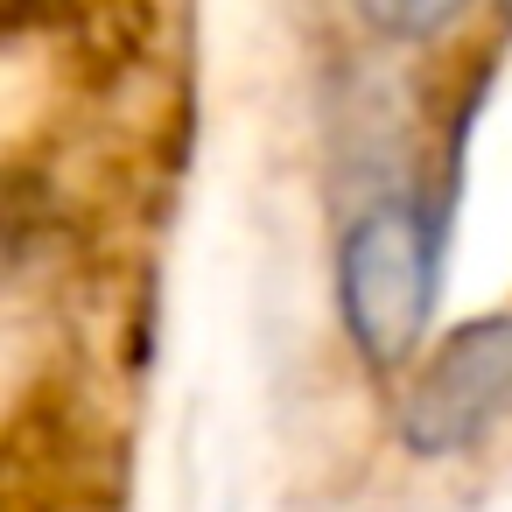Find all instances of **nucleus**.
<instances>
[{
  "label": "nucleus",
  "instance_id": "obj_4",
  "mask_svg": "<svg viewBox=\"0 0 512 512\" xmlns=\"http://www.w3.org/2000/svg\"><path fill=\"white\" fill-rule=\"evenodd\" d=\"M498 22H505V29H512V0H498Z\"/></svg>",
  "mask_w": 512,
  "mask_h": 512
},
{
  "label": "nucleus",
  "instance_id": "obj_1",
  "mask_svg": "<svg viewBox=\"0 0 512 512\" xmlns=\"http://www.w3.org/2000/svg\"><path fill=\"white\" fill-rule=\"evenodd\" d=\"M449 204L428 190H379L337 232V323L372 372L421 351L442 288Z\"/></svg>",
  "mask_w": 512,
  "mask_h": 512
},
{
  "label": "nucleus",
  "instance_id": "obj_3",
  "mask_svg": "<svg viewBox=\"0 0 512 512\" xmlns=\"http://www.w3.org/2000/svg\"><path fill=\"white\" fill-rule=\"evenodd\" d=\"M351 15L372 43L386 50H421L435 36H449L463 15H470V0H351Z\"/></svg>",
  "mask_w": 512,
  "mask_h": 512
},
{
  "label": "nucleus",
  "instance_id": "obj_2",
  "mask_svg": "<svg viewBox=\"0 0 512 512\" xmlns=\"http://www.w3.org/2000/svg\"><path fill=\"white\" fill-rule=\"evenodd\" d=\"M505 414H512V309H491V316L456 323L421 358V372L400 393L393 428L407 456L435 463V456L477 449Z\"/></svg>",
  "mask_w": 512,
  "mask_h": 512
}]
</instances>
